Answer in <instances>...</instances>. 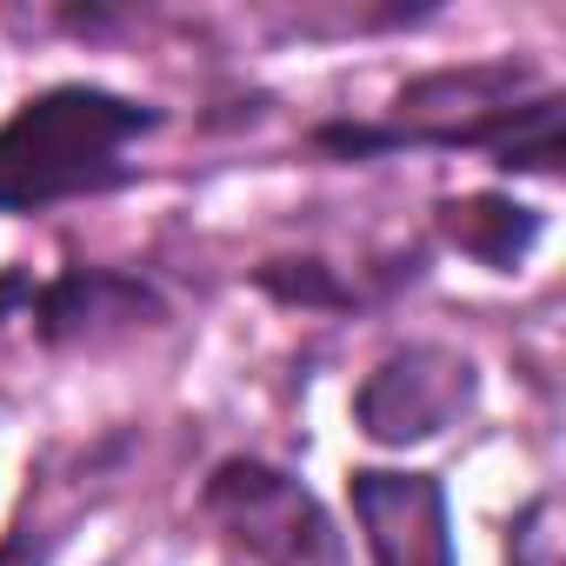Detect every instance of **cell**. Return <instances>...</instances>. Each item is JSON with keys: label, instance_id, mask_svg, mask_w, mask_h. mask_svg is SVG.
I'll use <instances>...</instances> for the list:
<instances>
[{"label": "cell", "instance_id": "6", "mask_svg": "<svg viewBox=\"0 0 566 566\" xmlns=\"http://www.w3.org/2000/svg\"><path fill=\"white\" fill-rule=\"evenodd\" d=\"M539 227H546L539 207H520L513 193H460V200H440V233L467 260H480L493 273H513L539 247Z\"/></svg>", "mask_w": 566, "mask_h": 566}, {"label": "cell", "instance_id": "1", "mask_svg": "<svg viewBox=\"0 0 566 566\" xmlns=\"http://www.w3.org/2000/svg\"><path fill=\"white\" fill-rule=\"evenodd\" d=\"M160 127V107L107 87H48L0 120V213H48L61 200L134 180L127 147Z\"/></svg>", "mask_w": 566, "mask_h": 566}, {"label": "cell", "instance_id": "3", "mask_svg": "<svg viewBox=\"0 0 566 566\" xmlns=\"http://www.w3.org/2000/svg\"><path fill=\"white\" fill-rule=\"evenodd\" d=\"M473 394H480V374L467 354H453L440 340H413V347H394L360 380L354 420L374 447H420V440H440L447 427H460Z\"/></svg>", "mask_w": 566, "mask_h": 566}, {"label": "cell", "instance_id": "7", "mask_svg": "<svg viewBox=\"0 0 566 566\" xmlns=\"http://www.w3.org/2000/svg\"><path fill=\"white\" fill-rule=\"evenodd\" d=\"M506 566H566V520L559 493H533L506 526Z\"/></svg>", "mask_w": 566, "mask_h": 566}, {"label": "cell", "instance_id": "9", "mask_svg": "<svg viewBox=\"0 0 566 566\" xmlns=\"http://www.w3.org/2000/svg\"><path fill=\"white\" fill-rule=\"evenodd\" d=\"M21 307H34V273L28 266H0V321H14Z\"/></svg>", "mask_w": 566, "mask_h": 566}, {"label": "cell", "instance_id": "8", "mask_svg": "<svg viewBox=\"0 0 566 566\" xmlns=\"http://www.w3.org/2000/svg\"><path fill=\"white\" fill-rule=\"evenodd\" d=\"M48 546H54V533H41V526H34V513H28L8 539H0V566H41V553H48Z\"/></svg>", "mask_w": 566, "mask_h": 566}, {"label": "cell", "instance_id": "2", "mask_svg": "<svg viewBox=\"0 0 566 566\" xmlns=\"http://www.w3.org/2000/svg\"><path fill=\"white\" fill-rule=\"evenodd\" d=\"M200 506L220 526V539L253 566H347L327 506L266 460H220Z\"/></svg>", "mask_w": 566, "mask_h": 566}, {"label": "cell", "instance_id": "5", "mask_svg": "<svg viewBox=\"0 0 566 566\" xmlns=\"http://www.w3.org/2000/svg\"><path fill=\"white\" fill-rule=\"evenodd\" d=\"M160 314H167L160 294L120 266H67L61 280L34 287V334L48 347H94V340L154 327Z\"/></svg>", "mask_w": 566, "mask_h": 566}, {"label": "cell", "instance_id": "4", "mask_svg": "<svg viewBox=\"0 0 566 566\" xmlns=\"http://www.w3.org/2000/svg\"><path fill=\"white\" fill-rule=\"evenodd\" d=\"M354 520L374 566H453L447 493L433 473L360 467L354 473Z\"/></svg>", "mask_w": 566, "mask_h": 566}]
</instances>
